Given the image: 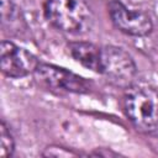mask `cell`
<instances>
[{
	"label": "cell",
	"mask_w": 158,
	"mask_h": 158,
	"mask_svg": "<svg viewBox=\"0 0 158 158\" xmlns=\"http://www.w3.org/2000/svg\"><path fill=\"white\" fill-rule=\"evenodd\" d=\"M70 56L80 63L83 67L100 73V57H101V47H98L90 42H72L68 44Z\"/></svg>",
	"instance_id": "52a82bcc"
},
{
	"label": "cell",
	"mask_w": 158,
	"mask_h": 158,
	"mask_svg": "<svg viewBox=\"0 0 158 158\" xmlns=\"http://www.w3.org/2000/svg\"><path fill=\"white\" fill-rule=\"evenodd\" d=\"M109 14L115 27L126 35L142 37L152 32L153 23L151 17L141 10L128 9L120 0L110 1Z\"/></svg>",
	"instance_id": "8992f818"
},
{
	"label": "cell",
	"mask_w": 158,
	"mask_h": 158,
	"mask_svg": "<svg viewBox=\"0 0 158 158\" xmlns=\"http://www.w3.org/2000/svg\"><path fill=\"white\" fill-rule=\"evenodd\" d=\"M43 156H46V157H48V156H51V157H75V156H78V153L69 151L67 148H63V147L51 146V147L46 148V152L43 153Z\"/></svg>",
	"instance_id": "9c48e42d"
},
{
	"label": "cell",
	"mask_w": 158,
	"mask_h": 158,
	"mask_svg": "<svg viewBox=\"0 0 158 158\" xmlns=\"http://www.w3.org/2000/svg\"><path fill=\"white\" fill-rule=\"evenodd\" d=\"M14 148H15V143H14L12 135L6 122L2 120L0 125V157L5 158L11 156L14 152Z\"/></svg>",
	"instance_id": "ba28073f"
},
{
	"label": "cell",
	"mask_w": 158,
	"mask_h": 158,
	"mask_svg": "<svg viewBox=\"0 0 158 158\" xmlns=\"http://www.w3.org/2000/svg\"><path fill=\"white\" fill-rule=\"evenodd\" d=\"M100 73L110 84L127 89L132 86L137 67L125 49L116 46H104L101 47Z\"/></svg>",
	"instance_id": "3957f363"
},
{
	"label": "cell",
	"mask_w": 158,
	"mask_h": 158,
	"mask_svg": "<svg viewBox=\"0 0 158 158\" xmlns=\"http://www.w3.org/2000/svg\"><path fill=\"white\" fill-rule=\"evenodd\" d=\"M0 63L2 73L9 78H23L36 72L40 62L30 51L10 41L0 46Z\"/></svg>",
	"instance_id": "277c9868"
},
{
	"label": "cell",
	"mask_w": 158,
	"mask_h": 158,
	"mask_svg": "<svg viewBox=\"0 0 158 158\" xmlns=\"http://www.w3.org/2000/svg\"><path fill=\"white\" fill-rule=\"evenodd\" d=\"M1 1V20L5 22L6 20H10L12 15L15 14V7L11 0H0Z\"/></svg>",
	"instance_id": "30bf717a"
},
{
	"label": "cell",
	"mask_w": 158,
	"mask_h": 158,
	"mask_svg": "<svg viewBox=\"0 0 158 158\" xmlns=\"http://www.w3.org/2000/svg\"><path fill=\"white\" fill-rule=\"evenodd\" d=\"M44 16L56 28L67 33H86L94 25V14L85 0H47Z\"/></svg>",
	"instance_id": "7a4b0ae2"
},
{
	"label": "cell",
	"mask_w": 158,
	"mask_h": 158,
	"mask_svg": "<svg viewBox=\"0 0 158 158\" xmlns=\"http://www.w3.org/2000/svg\"><path fill=\"white\" fill-rule=\"evenodd\" d=\"M123 110L132 126L144 135H158V91L149 86H130Z\"/></svg>",
	"instance_id": "6da1fadb"
},
{
	"label": "cell",
	"mask_w": 158,
	"mask_h": 158,
	"mask_svg": "<svg viewBox=\"0 0 158 158\" xmlns=\"http://www.w3.org/2000/svg\"><path fill=\"white\" fill-rule=\"evenodd\" d=\"M33 74L36 79L43 85L60 91L81 94L88 93L90 89V84L84 78L53 64L40 62Z\"/></svg>",
	"instance_id": "5b68a950"
}]
</instances>
